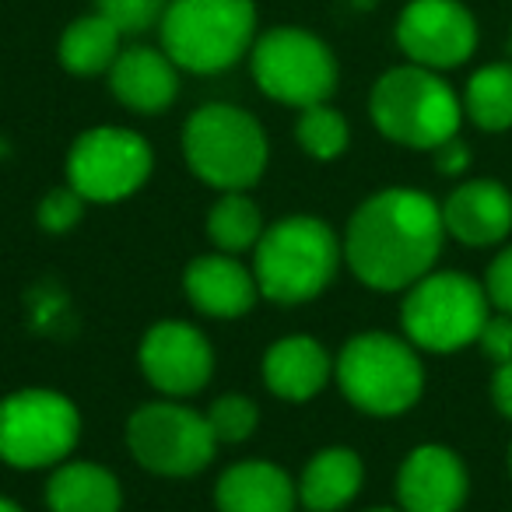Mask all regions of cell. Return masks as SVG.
<instances>
[{
	"mask_svg": "<svg viewBox=\"0 0 512 512\" xmlns=\"http://www.w3.org/2000/svg\"><path fill=\"white\" fill-rule=\"evenodd\" d=\"M442 239V207L428 193L393 186L369 197L351 214L344 232V260L362 285L376 292H404L432 274Z\"/></svg>",
	"mask_w": 512,
	"mask_h": 512,
	"instance_id": "cell-1",
	"label": "cell"
},
{
	"mask_svg": "<svg viewBox=\"0 0 512 512\" xmlns=\"http://www.w3.org/2000/svg\"><path fill=\"white\" fill-rule=\"evenodd\" d=\"M341 267V246L327 221L295 214L278 225L264 228L256 242L253 278L260 295L281 306L313 302L327 292Z\"/></svg>",
	"mask_w": 512,
	"mask_h": 512,
	"instance_id": "cell-2",
	"label": "cell"
},
{
	"mask_svg": "<svg viewBox=\"0 0 512 512\" xmlns=\"http://www.w3.org/2000/svg\"><path fill=\"white\" fill-rule=\"evenodd\" d=\"M372 123L393 144L435 151L460 130V99L428 67H393L369 95Z\"/></svg>",
	"mask_w": 512,
	"mask_h": 512,
	"instance_id": "cell-3",
	"label": "cell"
},
{
	"mask_svg": "<svg viewBox=\"0 0 512 512\" xmlns=\"http://www.w3.org/2000/svg\"><path fill=\"white\" fill-rule=\"evenodd\" d=\"M183 155L193 176L225 193H242L260 183L267 169V134L239 106L211 102L190 113L183 127Z\"/></svg>",
	"mask_w": 512,
	"mask_h": 512,
	"instance_id": "cell-4",
	"label": "cell"
},
{
	"mask_svg": "<svg viewBox=\"0 0 512 512\" xmlns=\"http://www.w3.org/2000/svg\"><path fill=\"white\" fill-rule=\"evenodd\" d=\"M162 46L172 64L193 74H218L239 64L253 46V0H169Z\"/></svg>",
	"mask_w": 512,
	"mask_h": 512,
	"instance_id": "cell-5",
	"label": "cell"
},
{
	"mask_svg": "<svg viewBox=\"0 0 512 512\" xmlns=\"http://www.w3.org/2000/svg\"><path fill=\"white\" fill-rule=\"evenodd\" d=\"M334 372L344 397L376 418L411 411L425 390V369L414 344L379 330L351 337L337 355Z\"/></svg>",
	"mask_w": 512,
	"mask_h": 512,
	"instance_id": "cell-6",
	"label": "cell"
},
{
	"mask_svg": "<svg viewBox=\"0 0 512 512\" xmlns=\"http://www.w3.org/2000/svg\"><path fill=\"white\" fill-rule=\"evenodd\" d=\"M488 320V292L474 278L456 271L425 274L407 288L400 323L414 348L449 355L481 337Z\"/></svg>",
	"mask_w": 512,
	"mask_h": 512,
	"instance_id": "cell-7",
	"label": "cell"
},
{
	"mask_svg": "<svg viewBox=\"0 0 512 512\" xmlns=\"http://www.w3.org/2000/svg\"><path fill=\"white\" fill-rule=\"evenodd\" d=\"M81 439V414L57 390H18L0 400V460L39 470L67 460Z\"/></svg>",
	"mask_w": 512,
	"mask_h": 512,
	"instance_id": "cell-8",
	"label": "cell"
},
{
	"mask_svg": "<svg viewBox=\"0 0 512 512\" xmlns=\"http://www.w3.org/2000/svg\"><path fill=\"white\" fill-rule=\"evenodd\" d=\"M253 78L267 99L309 109L334 95L337 60L313 32L271 29L253 43Z\"/></svg>",
	"mask_w": 512,
	"mask_h": 512,
	"instance_id": "cell-9",
	"label": "cell"
},
{
	"mask_svg": "<svg viewBox=\"0 0 512 512\" xmlns=\"http://www.w3.org/2000/svg\"><path fill=\"white\" fill-rule=\"evenodd\" d=\"M127 449L144 470L162 477L200 474L214 460V439L207 414L183 404H144L127 421Z\"/></svg>",
	"mask_w": 512,
	"mask_h": 512,
	"instance_id": "cell-10",
	"label": "cell"
},
{
	"mask_svg": "<svg viewBox=\"0 0 512 512\" xmlns=\"http://www.w3.org/2000/svg\"><path fill=\"white\" fill-rule=\"evenodd\" d=\"M151 165L155 158L141 134L127 127H95L71 144L67 179L85 200L116 204L148 183Z\"/></svg>",
	"mask_w": 512,
	"mask_h": 512,
	"instance_id": "cell-11",
	"label": "cell"
},
{
	"mask_svg": "<svg viewBox=\"0 0 512 512\" xmlns=\"http://www.w3.org/2000/svg\"><path fill=\"white\" fill-rule=\"evenodd\" d=\"M397 43L411 64L449 71L474 57L477 25L460 0H411L397 18Z\"/></svg>",
	"mask_w": 512,
	"mask_h": 512,
	"instance_id": "cell-12",
	"label": "cell"
},
{
	"mask_svg": "<svg viewBox=\"0 0 512 512\" xmlns=\"http://www.w3.org/2000/svg\"><path fill=\"white\" fill-rule=\"evenodd\" d=\"M141 372L165 397H190L211 383L214 351L197 327L179 320H162L141 341Z\"/></svg>",
	"mask_w": 512,
	"mask_h": 512,
	"instance_id": "cell-13",
	"label": "cell"
},
{
	"mask_svg": "<svg viewBox=\"0 0 512 512\" xmlns=\"http://www.w3.org/2000/svg\"><path fill=\"white\" fill-rule=\"evenodd\" d=\"M397 498L404 512H460L467 502V467L446 446H418L397 474Z\"/></svg>",
	"mask_w": 512,
	"mask_h": 512,
	"instance_id": "cell-14",
	"label": "cell"
},
{
	"mask_svg": "<svg viewBox=\"0 0 512 512\" xmlns=\"http://www.w3.org/2000/svg\"><path fill=\"white\" fill-rule=\"evenodd\" d=\"M442 225L463 246H495L512 232V193L495 179L460 183L442 204Z\"/></svg>",
	"mask_w": 512,
	"mask_h": 512,
	"instance_id": "cell-15",
	"label": "cell"
},
{
	"mask_svg": "<svg viewBox=\"0 0 512 512\" xmlns=\"http://www.w3.org/2000/svg\"><path fill=\"white\" fill-rule=\"evenodd\" d=\"M183 292L204 316L235 320L256 306V278L246 264H239L232 253L197 256L183 271Z\"/></svg>",
	"mask_w": 512,
	"mask_h": 512,
	"instance_id": "cell-16",
	"label": "cell"
},
{
	"mask_svg": "<svg viewBox=\"0 0 512 512\" xmlns=\"http://www.w3.org/2000/svg\"><path fill=\"white\" fill-rule=\"evenodd\" d=\"M109 88L134 113H162L176 102L179 74L169 53H158L151 46H130L120 50L116 64L109 67Z\"/></svg>",
	"mask_w": 512,
	"mask_h": 512,
	"instance_id": "cell-17",
	"label": "cell"
},
{
	"mask_svg": "<svg viewBox=\"0 0 512 512\" xmlns=\"http://www.w3.org/2000/svg\"><path fill=\"white\" fill-rule=\"evenodd\" d=\"M330 372H334V362H330L327 348L306 334L281 337L264 355L267 390L281 400H292V404L313 400L330 383Z\"/></svg>",
	"mask_w": 512,
	"mask_h": 512,
	"instance_id": "cell-18",
	"label": "cell"
},
{
	"mask_svg": "<svg viewBox=\"0 0 512 512\" xmlns=\"http://www.w3.org/2000/svg\"><path fill=\"white\" fill-rule=\"evenodd\" d=\"M299 484L267 460H242L214 484L218 512H295Z\"/></svg>",
	"mask_w": 512,
	"mask_h": 512,
	"instance_id": "cell-19",
	"label": "cell"
},
{
	"mask_svg": "<svg viewBox=\"0 0 512 512\" xmlns=\"http://www.w3.org/2000/svg\"><path fill=\"white\" fill-rule=\"evenodd\" d=\"M365 481V467L355 449H323L306 463L299 477V502L309 512H337L358 495Z\"/></svg>",
	"mask_w": 512,
	"mask_h": 512,
	"instance_id": "cell-20",
	"label": "cell"
},
{
	"mask_svg": "<svg viewBox=\"0 0 512 512\" xmlns=\"http://www.w3.org/2000/svg\"><path fill=\"white\" fill-rule=\"evenodd\" d=\"M50 512H120V481L106 467L88 460L60 463L46 484Z\"/></svg>",
	"mask_w": 512,
	"mask_h": 512,
	"instance_id": "cell-21",
	"label": "cell"
},
{
	"mask_svg": "<svg viewBox=\"0 0 512 512\" xmlns=\"http://www.w3.org/2000/svg\"><path fill=\"white\" fill-rule=\"evenodd\" d=\"M120 39L123 32L109 18H102L99 11L85 15L67 25L64 39H60V64L71 74H81V78L102 74L120 57Z\"/></svg>",
	"mask_w": 512,
	"mask_h": 512,
	"instance_id": "cell-22",
	"label": "cell"
},
{
	"mask_svg": "<svg viewBox=\"0 0 512 512\" xmlns=\"http://www.w3.org/2000/svg\"><path fill=\"white\" fill-rule=\"evenodd\" d=\"M463 109L474 127L502 134L512 127V64H488L474 71L463 92Z\"/></svg>",
	"mask_w": 512,
	"mask_h": 512,
	"instance_id": "cell-23",
	"label": "cell"
},
{
	"mask_svg": "<svg viewBox=\"0 0 512 512\" xmlns=\"http://www.w3.org/2000/svg\"><path fill=\"white\" fill-rule=\"evenodd\" d=\"M207 235L218 246V253H246L256 249L260 235H264V218L260 207L246 197V193H225L207 214Z\"/></svg>",
	"mask_w": 512,
	"mask_h": 512,
	"instance_id": "cell-24",
	"label": "cell"
},
{
	"mask_svg": "<svg viewBox=\"0 0 512 512\" xmlns=\"http://www.w3.org/2000/svg\"><path fill=\"white\" fill-rule=\"evenodd\" d=\"M295 137H299L306 155L320 158V162H330V158H341L344 151H348L351 130H348V120H344L337 109L320 102V106L302 109L299 123H295Z\"/></svg>",
	"mask_w": 512,
	"mask_h": 512,
	"instance_id": "cell-25",
	"label": "cell"
},
{
	"mask_svg": "<svg viewBox=\"0 0 512 512\" xmlns=\"http://www.w3.org/2000/svg\"><path fill=\"white\" fill-rule=\"evenodd\" d=\"M256 421H260V411L249 397L242 393H225L211 404L207 411V425H211L214 439L218 442H242L256 432Z\"/></svg>",
	"mask_w": 512,
	"mask_h": 512,
	"instance_id": "cell-26",
	"label": "cell"
},
{
	"mask_svg": "<svg viewBox=\"0 0 512 512\" xmlns=\"http://www.w3.org/2000/svg\"><path fill=\"white\" fill-rule=\"evenodd\" d=\"M95 8H99V15L109 18L123 36H130V32H144L162 22L169 0H95Z\"/></svg>",
	"mask_w": 512,
	"mask_h": 512,
	"instance_id": "cell-27",
	"label": "cell"
},
{
	"mask_svg": "<svg viewBox=\"0 0 512 512\" xmlns=\"http://www.w3.org/2000/svg\"><path fill=\"white\" fill-rule=\"evenodd\" d=\"M85 214V197H81L74 186H64V190H53L39 200V225L50 235H64L71 232L74 225Z\"/></svg>",
	"mask_w": 512,
	"mask_h": 512,
	"instance_id": "cell-28",
	"label": "cell"
},
{
	"mask_svg": "<svg viewBox=\"0 0 512 512\" xmlns=\"http://www.w3.org/2000/svg\"><path fill=\"white\" fill-rule=\"evenodd\" d=\"M477 344H481V351L495 365L512 362V316L509 313L488 316L484 327H481V337H477Z\"/></svg>",
	"mask_w": 512,
	"mask_h": 512,
	"instance_id": "cell-29",
	"label": "cell"
},
{
	"mask_svg": "<svg viewBox=\"0 0 512 512\" xmlns=\"http://www.w3.org/2000/svg\"><path fill=\"white\" fill-rule=\"evenodd\" d=\"M484 292H488V302H495L502 313L512 316V246L502 249L491 260L488 278H484Z\"/></svg>",
	"mask_w": 512,
	"mask_h": 512,
	"instance_id": "cell-30",
	"label": "cell"
},
{
	"mask_svg": "<svg viewBox=\"0 0 512 512\" xmlns=\"http://www.w3.org/2000/svg\"><path fill=\"white\" fill-rule=\"evenodd\" d=\"M467 165H470V148L463 141H456V137H449L446 144L435 148V169L442 176H460V172H467Z\"/></svg>",
	"mask_w": 512,
	"mask_h": 512,
	"instance_id": "cell-31",
	"label": "cell"
},
{
	"mask_svg": "<svg viewBox=\"0 0 512 512\" xmlns=\"http://www.w3.org/2000/svg\"><path fill=\"white\" fill-rule=\"evenodd\" d=\"M491 397H495V407L505 414V418H512V362L498 365L495 379H491Z\"/></svg>",
	"mask_w": 512,
	"mask_h": 512,
	"instance_id": "cell-32",
	"label": "cell"
},
{
	"mask_svg": "<svg viewBox=\"0 0 512 512\" xmlns=\"http://www.w3.org/2000/svg\"><path fill=\"white\" fill-rule=\"evenodd\" d=\"M0 512H22V505L11 502V498H0Z\"/></svg>",
	"mask_w": 512,
	"mask_h": 512,
	"instance_id": "cell-33",
	"label": "cell"
},
{
	"mask_svg": "<svg viewBox=\"0 0 512 512\" xmlns=\"http://www.w3.org/2000/svg\"><path fill=\"white\" fill-rule=\"evenodd\" d=\"M369 512H404V509H369Z\"/></svg>",
	"mask_w": 512,
	"mask_h": 512,
	"instance_id": "cell-34",
	"label": "cell"
},
{
	"mask_svg": "<svg viewBox=\"0 0 512 512\" xmlns=\"http://www.w3.org/2000/svg\"><path fill=\"white\" fill-rule=\"evenodd\" d=\"M509 474H512V446H509Z\"/></svg>",
	"mask_w": 512,
	"mask_h": 512,
	"instance_id": "cell-35",
	"label": "cell"
}]
</instances>
